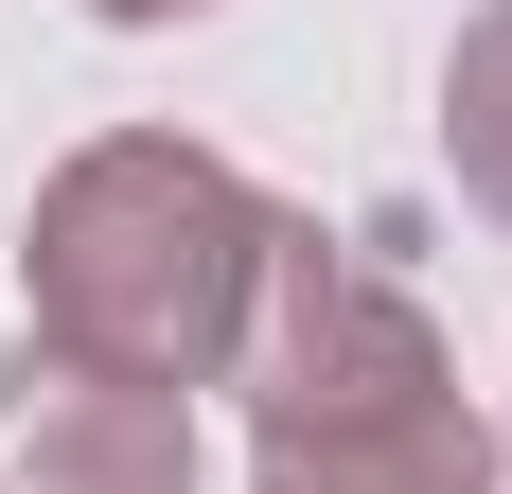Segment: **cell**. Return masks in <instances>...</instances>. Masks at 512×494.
<instances>
[{"mask_svg":"<svg viewBox=\"0 0 512 494\" xmlns=\"http://www.w3.org/2000/svg\"><path fill=\"white\" fill-rule=\"evenodd\" d=\"M283 265V195L248 159L177 142V124H106L36 177L18 212V300H36V353L71 371H124V389H230L248 353V300Z\"/></svg>","mask_w":512,"mask_h":494,"instance_id":"6da1fadb","label":"cell"},{"mask_svg":"<svg viewBox=\"0 0 512 494\" xmlns=\"http://www.w3.org/2000/svg\"><path fill=\"white\" fill-rule=\"evenodd\" d=\"M230 389H248V494H495L512 477V442L460 406L424 283L336 247L318 212H283Z\"/></svg>","mask_w":512,"mask_h":494,"instance_id":"7a4b0ae2","label":"cell"},{"mask_svg":"<svg viewBox=\"0 0 512 494\" xmlns=\"http://www.w3.org/2000/svg\"><path fill=\"white\" fill-rule=\"evenodd\" d=\"M0 494H195V406L18 336V371H0Z\"/></svg>","mask_w":512,"mask_h":494,"instance_id":"3957f363","label":"cell"},{"mask_svg":"<svg viewBox=\"0 0 512 494\" xmlns=\"http://www.w3.org/2000/svg\"><path fill=\"white\" fill-rule=\"evenodd\" d=\"M442 177L512 230V0H477L460 53H442Z\"/></svg>","mask_w":512,"mask_h":494,"instance_id":"277c9868","label":"cell"},{"mask_svg":"<svg viewBox=\"0 0 512 494\" xmlns=\"http://www.w3.org/2000/svg\"><path fill=\"white\" fill-rule=\"evenodd\" d=\"M106 36H177V18H212V0H89Z\"/></svg>","mask_w":512,"mask_h":494,"instance_id":"5b68a950","label":"cell"}]
</instances>
